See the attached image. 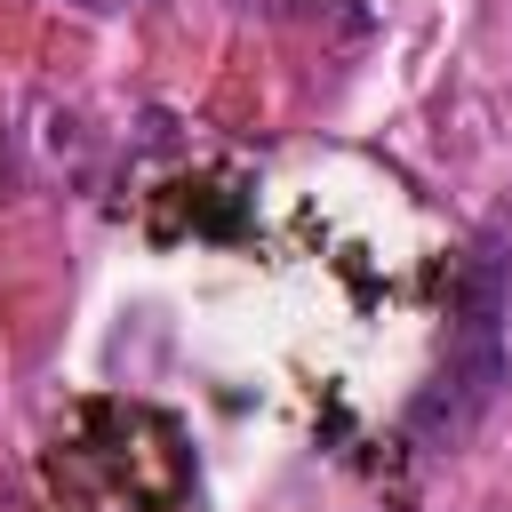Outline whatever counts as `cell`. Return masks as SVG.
Instances as JSON below:
<instances>
[{
    "label": "cell",
    "mask_w": 512,
    "mask_h": 512,
    "mask_svg": "<svg viewBox=\"0 0 512 512\" xmlns=\"http://www.w3.org/2000/svg\"><path fill=\"white\" fill-rule=\"evenodd\" d=\"M496 384H504V232L480 240V256L464 272V296H456V344H448V360H440V376H432V392L416 400L408 424L432 448H448L488 416Z\"/></svg>",
    "instance_id": "1"
}]
</instances>
